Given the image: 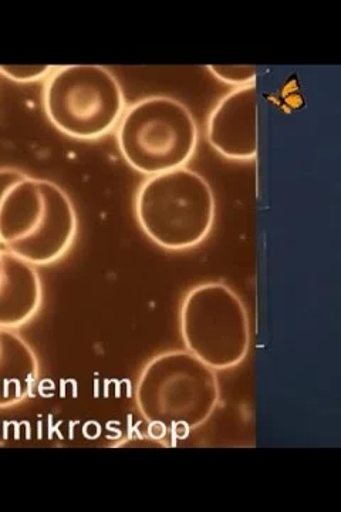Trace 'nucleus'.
Segmentation results:
<instances>
[{
  "label": "nucleus",
  "mask_w": 341,
  "mask_h": 512,
  "mask_svg": "<svg viewBox=\"0 0 341 512\" xmlns=\"http://www.w3.org/2000/svg\"><path fill=\"white\" fill-rule=\"evenodd\" d=\"M39 362L15 330L0 329V409L16 406L36 389Z\"/></svg>",
  "instance_id": "nucleus-9"
},
{
  "label": "nucleus",
  "mask_w": 341,
  "mask_h": 512,
  "mask_svg": "<svg viewBox=\"0 0 341 512\" xmlns=\"http://www.w3.org/2000/svg\"><path fill=\"white\" fill-rule=\"evenodd\" d=\"M116 134L126 163L148 177L185 167L198 146L194 114L168 96L135 101L124 111Z\"/></svg>",
  "instance_id": "nucleus-4"
},
{
  "label": "nucleus",
  "mask_w": 341,
  "mask_h": 512,
  "mask_svg": "<svg viewBox=\"0 0 341 512\" xmlns=\"http://www.w3.org/2000/svg\"><path fill=\"white\" fill-rule=\"evenodd\" d=\"M207 138L216 153L232 161L258 156L259 109L256 84L238 87L216 103L208 117Z\"/></svg>",
  "instance_id": "nucleus-7"
},
{
  "label": "nucleus",
  "mask_w": 341,
  "mask_h": 512,
  "mask_svg": "<svg viewBox=\"0 0 341 512\" xmlns=\"http://www.w3.org/2000/svg\"><path fill=\"white\" fill-rule=\"evenodd\" d=\"M25 173L16 170V168H0V204L5 198L6 192L10 190L18 181L25 177Z\"/></svg>",
  "instance_id": "nucleus-12"
},
{
  "label": "nucleus",
  "mask_w": 341,
  "mask_h": 512,
  "mask_svg": "<svg viewBox=\"0 0 341 512\" xmlns=\"http://www.w3.org/2000/svg\"><path fill=\"white\" fill-rule=\"evenodd\" d=\"M135 218L145 235L167 251H187L211 234L215 194L208 181L187 167L151 175L138 188Z\"/></svg>",
  "instance_id": "nucleus-3"
},
{
  "label": "nucleus",
  "mask_w": 341,
  "mask_h": 512,
  "mask_svg": "<svg viewBox=\"0 0 341 512\" xmlns=\"http://www.w3.org/2000/svg\"><path fill=\"white\" fill-rule=\"evenodd\" d=\"M182 342L214 370L241 365L251 348V320L242 299L228 285L208 282L192 288L180 309Z\"/></svg>",
  "instance_id": "nucleus-6"
},
{
  "label": "nucleus",
  "mask_w": 341,
  "mask_h": 512,
  "mask_svg": "<svg viewBox=\"0 0 341 512\" xmlns=\"http://www.w3.org/2000/svg\"><path fill=\"white\" fill-rule=\"evenodd\" d=\"M77 214L59 185L25 175L0 204V245L35 266L54 264L72 248Z\"/></svg>",
  "instance_id": "nucleus-2"
},
{
  "label": "nucleus",
  "mask_w": 341,
  "mask_h": 512,
  "mask_svg": "<svg viewBox=\"0 0 341 512\" xmlns=\"http://www.w3.org/2000/svg\"><path fill=\"white\" fill-rule=\"evenodd\" d=\"M47 119L76 140H97L116 130L126 97L106 67L74 64L54 69L43 89Z\"/></svg>",
  "instance_id": "nucleus-5"
},
{
  "label": "nucleus",
  "mask_w": 341,
  "mask_h": 512,
  "mask_svg": "<svg viewBox=\"0 0 341 512\" xmlns=\"http://www.w3.org/2000/svg\"><path fill=\"white\" fill-rule=\"evenodd\" d=\"M207 69L219 82L238 87L255 84L258 69L255 66H208Z\"/></svg>",
  "instance_id": "nucleus-10"
},
{
  "label": "nucleus",
  "mask_w": 341,
  "mask_h": 512,
  "mask_svg": "<svg viewBox=\"0 0 341 512\" xmlns=\"http://www.w3.org/2000/svg\"><path fill=\"white\" fill-rule=\"evenodd\" d=\"M216 370L189 353L170 350L144 366L135 384V406L150 426L184 433L204 426L219 403Z\"/></svg>",
  "instance_id": "nucleus-1"
},
{
  "label": "nucleus",
  "mask_w": 341,
  "mask_h": 512,
  "mask_svg": "<svg viewBox=\"0 0 341 512\" xmlns=\"http://www.w3.org/2000/svg\"><path fill=\"white\" fill-rule=\"evenodd\" d=\"M43 302L36 266L0 249V329L22 328L35 318Z\"/></svg>",
  "instance_id": "nucleus-8"
},
{
  "label": "nucleus",
  "mask_w": 341,
  "mask_h": 512,
  "mask_svg": "<svg viewBox=\"0 0 341 512\" xmlns=\"http://www.w3.org/2000/svg\"><path fill=\"white\" fill-rule=\"evenodd\" d=\"M52 66H0V74L15 83H36L52 74Z\"/></svg>",
  "instance_id": "nucleus-11"
}]
</instances>
